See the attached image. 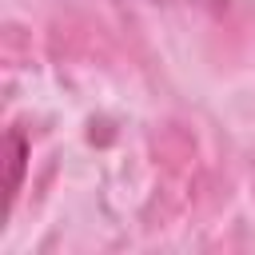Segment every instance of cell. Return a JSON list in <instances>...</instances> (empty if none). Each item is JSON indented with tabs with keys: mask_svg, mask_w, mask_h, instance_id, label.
I'll return each mask as SVG.
<instances>
[{
	"mask_svg": "<svg viewBox=\"0 0 255 255\" xmlns=\"http://www.w3.org/2000/svg\"><path fill=\"white\" fill-rule=\"evenodd\" d=\"M155 4H187V8H211V12H219L227 0H155Z\"/></svg>",
	"mask_w": 255,
	"mask_h": 255,
	"instance_id": "7a4b0ae2",
	"label": "cell"
},
{
	"mask_svg": "<svg viewBox=\"0 0 255 255\" xmlns=\"http://www.w3.org/2000/svg\"><path fill=\"white\" fill-rule=\"evenodd\" d=\"M8 151H4V159H8V183H4V191H8V203L16 199V191H20V171H24V135L20 131H8V143H4Z\"/></svg>",
	"mask_w": 255,
	"mask_h": 255,
	"instance_id": "6da1fadb",
	"label": "cell"
}]
</instances>
